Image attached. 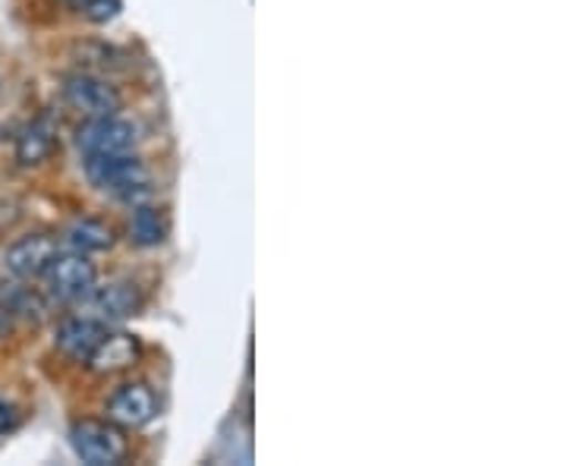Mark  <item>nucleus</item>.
I'll list each match as a JSON object with an SVG mask.
<instances>
[{
    "instance_id": "f03ea898",
    "label": "nucleus",
    "mask_w": 567,
    "mask_h": 466,
    "mask_svg": "<svg viewBox=\"0 0 567 466\" xmlns=\"http://www.w3.org/2000/svg\"><path fill=\"white\" fill-rule=\"evenodd\" d=\"M70 445L76 451L82 464L114 466L130 454V442L117 423L104 420H82L70 428Z\"/></svg>"
},
{
    "instance_id": "20e7f679",
    "label": "nucleus",
    "mask_w": 567,
    "mask_h": 466,
    "mask_svg": "<svg viewBox=\"0 0 567 466\" xmlns=\"http://www.w3.org/2000/svg\"><path fill=\"white\" fill-rule=\"evenodd\" d=\"M136 143H140L136 126L121 121L117 114L89 117V123L80 126V136H76V145H80V152H85V158L89 155H126L136 148Z\"/></svg>"
},
{
    "instance_id": "39448f33",
    "label": "nucleus",
    "mask_w": 567,
    "mask_h": 466,
    "mask_svg": "<svg viewBox=\"0 0 567 466\" xmlns=\"http://www.w3.org/2000/svg\"><path fill=\"white\" fill-rule=\"evenodd\" d=\"M63 99L73 111L85 117H111L121 111V92L111 82L89 76V73H73L63 80Z\"/></svg>"
},
{
    "instance_id": "4468645a",
    "label": "nucleus",
    "mask_w": 567,
    "mask_h": 466,
    "mask_svg": "<svg viewBox=\"0 0 567 466\" xmlns=\"http://www.w3.org/2000/svg\"><path fill=\"white\" fill-rule=\"evenodd\" d=\"M76 10H80L85 20L92 22H107L117 17V10H121V0H70Z\"/></svg>"
},
{
    "instance_id": "423d86ee",
    "label": "nucleus",
    "mask_w": 567,
    "mask_h": 466,
    "mask_svg": "<svg viewBox=\"0 0 567 466\" xmlns=\"http://www.w3.org/2000/svg\"><path fill=\"white\" fill-rule=\"evenodd\" d=\"M158 416V397L145 382L121 385L107 401V420L121 428H142Z\"/></svg>"
},
{
    "instance_id": "9d476101",
    "label": "nucleus",
    "mask_w": 567,
    "mask_h": 466,
    "mask_svg": "<svg viewBox=\"0 0 567 466\" xmlns=\"http://www.w3.org/2000/svg\"><path fill=\"white\" fill-rule=\"evenodd\" d=\"M136 360H140V341L126 331H117V334H104L102 344L92 350L85 363L95 375H117L136 365Z\"/></svg>"
},
{
    "instance_id": "1a4fd4ad",
    "label": "nucleus",
    "mask_w": 567,
    "mask_h": 466,
    "mask_svg": "<svg viewBox=\"0 0 567 466\" xmlns=\"http://www.w3.org/2000/svg\"><path fill=\"white\" fill-rule=\"evenodd\" d=\"M85 300L95 309V319H102V322H123V319H133L142 309L140 287L130 284V281L92 287V293Z\"/></svg>"
},
{
    "instance_id": "0eeeda50",
    "label": "nucleus",
    "mask_w": 567,
    "mask_h": 466,
    "mask_svg": "<svg viewBox=\"0 0 567 466\" xmlns=\"http://www.w3.org/2000/svg\"><path fill=\"white\" fill-rule=\"evenodd\" d=\"M58 256V240L51 234H29L7 249L3 265L13 278L20 281H35L44 275V268Z\"/></svg>"
},
{
    "instance_id": "2eb2a0df",
    "label": "nucleus",
    "mask_w": 567,
    "mask_h": 466,
    "mask_svg": "<svg viewBox=\"0 0 567 466\" xmlns=\"http://www.w3.org/2000/svg\"><path fill=\"white\" fill-rule=\"evenodd\" d=\"M7 428H10V406L0 401V435H3Z\"/></svg>"
},
{
    "instance_id": "f8f14e48",
    "label": "nucleus",
    "mask_w": 567,
    "mask_h": 466,
    "mask_svg": "<svg viewBox=\"0 0 567 466\" xmlns=\"http://www.w3.org/2000/svg\"><path fill=\"white\" fill-rule=\"evenodd\" d=\"M66 244L73 246L76 252H104L114 244V234L111 227H104L102 221H76L66 230Z\"/></svg>"
},
{
    "instance_id": "ddd939ff",
    "label": "nucleus",
    "mask_w": 567,
    "mask_h": 466,
    "mask_svg": "<svg viewBox=\"0 0 567 466\" xmlns=\"http://www.w3.org/2000/svg\"><path fill=\"white\" fill-rule=\"evenodd\" d=\"M130 237L136 246H158L164 240V218L152 205H136L133 221H130Z\"/></svg>"
},
{
    "instance_id": "9b49d317",
    "label": "nucleus",
    "mask_w": 567,
    "mask_h": 466,
    "mask_svg": "<svg viewBox=\"0 0 567 466\" xmlns=\"http://www.w3.org/2000/svg\"><path fill=\"white\" fill-rule=\"evenodd\" d=\"M54 145H58V126L51 117H39L29 123L17 139V162L22 167H39L51 158Z\"/></svg>"
},
{
    "instance_id": "dca6fc26",
    "label": "nucleus",
    "mask_w": 567,
    "mask_h": 466,
    "mask_svg": "<svg viewBox=\"0 0 567 466\" xmlns=\"http://www.w3.org/2000/svg\"><path fill=\"white\" fill-rule=\"evenodd\" d=\"M10 328V312H7V306H3V300H0V334Z\"/></svg>"
},
{
    "instance_id": "f257e3e1",
    "label": "nucleus",
    "mask_w": 567,
    "mask_h": 466,
    "mask_svg": "<svg viewBox=\"0 0 567 466\" xmlns=\"http://www.w3.org/2000/svg\"><path fill=\"white\" fill-rule=\"evenodd\" d=\"M85 177L92 186H99L102 193H111L114 199L140 205L152 193V174L148 167L133 158V152L126 155H89L85 158Z\"/></svg>"
},
{
    "instance_id": "6e6552de",
    "label": "nucleus",
    "mask_w": 567,
    "mask_h": 466,
    "mask_svg": "<svg viewBox=\"0 0 567 466\" xmlns=\"http://www.w3.org/2000/svg\"><path fill=\"white\" fill-rule=\"evenodd\" d=\"M107 334L102 319L95 315H73V319H63L58 324V334H54V344L61 350L63 356L85 363L92 356V350L102 344V338Z\"/></svg>"
},
{
    "instance_id": "7ed1b4c3",
    "label": "nucleus",
    "mask_w": 567,
    "mask_h": 466,
    "mask_svg": "<svg viewBox=\"0 0 567 466\" xmlns=\"http://www.w3.org/2000/svg\"><path fill=\"white\" fill-rule=\"evenodd\" d=\"M41 278H44V290H48L51 300H58V303H80V300H85L92 293L99 271H95V265L85 259V252H66V256L58 252L51 259V265L44 268Z\"/></svg>"
}]
</instances>
